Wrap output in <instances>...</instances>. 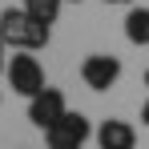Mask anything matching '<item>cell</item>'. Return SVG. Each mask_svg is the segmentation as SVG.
Returning a JSON list of instances; mask_svg holds the SVG:
<instances>
[{
  "instance_id": "cell-1",
  "label": "cell",
  "mask_w": 149,
  "mask_h": 149,
  "mask_svg": "<svg viewBox=\"0 0 149 149\" xmlns=\"http://www.w3.org/2000/svg\"><path fill=\"white\" fill-rule=\"evenodd\" d=\"M0 40L16 52H36L49 45V24L32 20L24 8H4L0 12Z\"/></svg>"
},
{
  "instance_id": "cell-2",
  "label": "cell",
  "mask_w": 149,
  "mask_h": 149,
  "mask_svg": "<svg viewBox=\"0 0 149 149\" xmlns=\"http://www.w3.org/2000/svg\"><path fill=\"white\" fill-rule=\"evenodd\" d=\"M8 89L12 93H20V97H36L40 89H45V65L32 56V52H16V56H8Z\"/></svg>"
},
{
  "instance_id": "cell-3",
  "label": "cell",
  "mask_w": 149,
  "mask_h": 149,
  "mask_svg": "<svg viewBox=\"0 0 149 149\" xmlns=\"http://www.w3.org/2000/svg\"><path fill=\"white\" fill-rule=\"evenodd\" d=\"M89 137H93L89 117H85V113H73V109L52 125V129H45V145L49 149H85Z\"/></svg>"
},
{
  "instance_id": "cell-4",
  "label": "cell",
  "mask_w": 149,
  "mask_h": 149,
  "mask_svg": "<svg viewBox=\"0 0 149 149\" xmlns=\"http://www.w3.org/2000/svg\"><path fill=\"white\" fill-rule=\"evenodd\" d=\"M65 113H69V101H65V93H61V89H52V85H45L36 97H28V121L36 125L40 133H45V129H52Z\"/></svg>"
},
{
  "instance_id": "cell-5",
  "label": "cell",
  "mask_w": 149,
  "mask_h": 149,
  "mask_svg": "<svg viewBox=\"0 0 149 149\" xmlns=\"http://www.w3.org/2000/svg\"><path fill=\"white\" fill-rule=\"evenodd\" d=\"M81 81H85L93 93H105V89H113V85L121 81V61L109 56V52H93V56L81 61Z\"/></svg>"
},
{
  "instance_id": "cell-6",
  "label": "cell",
  "mask_w": 149,
  "mask_h": 149,
  "mask_svg": "<svg viewBox=\"0 0 149 149\" xmlns=\"http://www.w3.org/2000/svg\"><path fill=\"white\" fill-rule=\"evenodd\" d=\"M97 149H137V129L121 117H109L97 125Z\"/></svg>"
},
{
  "instance_id": "cell-7",
  "label": "cell",
  "mask_w": 149,
  "mask_h": 149,
  "mask_svg": "<svg viewBox=\"0 0 149 149\" xmlns=\"http://www.w3.org/2000/svg\"><path fill=\"white\" fill-rule=\"evenodd\" d=\"M125 36H129V45L149 49V8H129V16H125Z\"/></svg>"
},
{
  "instance_id": "cell-8",
  "label": "cell",
  "mask_w": 149,
  "mask_h": 149,
  "mask_svg": "<svg viewBox=\"0 0 149 149\" xmlns=\"http://www.w3.org/2000/svg\"><path fill=\"white\" fill-rule=\"evenodd\" d=\"M20 8H24L32 20H40V24H49V28H52L56 20H61V8H65V0H24Z\"/></svg>"
},
{
  "instance_id": "cell-9",
  "label": "cell",
  "mask_w": 149,
  "mask_h": 149,
  "mask_svg": "<svg viewBox=\"0 0 149 149\" xmlns=\"http://www.w3.org/2000/svg\"><path fill=\"white\" fill-rule=\"evenodd\" d=\"M4 69H8V45L0 40V73H4Z\"/></svg>"
},
{
  "instance_id": "cell-10",
  "label": "cell",
  "mask_w": 149,
  "mask_h": 149,
  "mask_svg": "<svg viewBox=\"0 0 149 149\" xmlns=\"http://www.w3.org/2000/svg\"><path fill=\"white\" fill-rule=\"evenodd\" d=\"M141 121L149 125V101H145V105H141Z\"/></svg>"
},
{
  "instance_id": "cell-11",
  "label": "cell",
  "mask_w": 149,
  "mask_h": 149,
  "mask_svg": "<svg viewBox=\"0 0 149 149\" xmlns=\"http://www.w3.org/2000/svg\"><path fill=\"white\" fill-rule=\"evenodd\" d=\"M105 4H133V0H105Z\"/></svg>"
},
{
  "instance_id": "cell-12",
  "label": "cell",
  "mask_w": 149,
  "mask_h": 149,
  "mask_svg": "<svg viewBox=\"0 0 149 149\" xmlns=\"http://www.w3.org/2000/svg\"><path fill=\"white\" fill-rule=\"evenodd\" d=\"M65 4H81V0H65Z\"/></svg>"
},
{
  "instance_id": "cell-13",
  "label": "cell",
  "mask_w": 149,
  "mask_h": 149,
  "mask_svg": "<svg viewBox=\"0 0 149 149\" xmlns=\"http://www.w3.org/2000/svg\"><path fill=\"white\" fill-rule=\"evenodd\" d=\"M145 85H149V73H145Z\"/></svg>"
}]
</instances>
